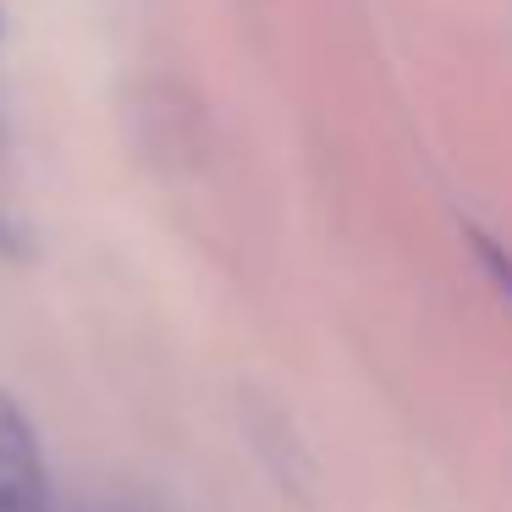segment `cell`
I'll use <instances>...</instances> for the list:
<instances>
[{"label": "cell", "instance_id": "7a4b0ae2", "mask_svg": "<svg viewBox=\"0 0 512 512\" xmlns=\"http://www.w3.org/2000/svg\"><path fill=\"white\" fill-rule=\"evenodd\" d=\"M0 254H17V259H23V254H28V237H23V232H17V226H12V221H0Z\"/></svg>", "mask_w": 512, "mask_h": 512}, {"label": "cell", "instance_id": "6da1fadb", "mask_svg": "<svg viewBox=\"0 0 512 512\" xmlns=\"http://www.w3.org/2000/svg\"><path fill=\"white\" fill-rule=\"evenodd\" d=\"M0 512H50V474L39 435L12 391H0Z\"/></svg>", "mask_w": 512, "mask_h": 512}]
</instances>
